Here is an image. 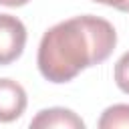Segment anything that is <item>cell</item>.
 I'll list each match as a JSON object with an SVG mask.
<instances>
[{
	"label": "cell",
	"mask_w": 129,
	"mask_h": 129,
	"mask_svg": "<svg viewBox=\"0 0 129 129\" xmlns=\"http://www.w3.org/2000/svg\"><path fill=\"white\" fill-rule=\"evenodd\" d=\"M117 32L105 18L83 14L48 28L38 44L36 64L50 83H69L81 71L109 58Z\"/></svg>",
	"instance_id": "obj_1"
},
{
	"label": "cell",
	"mask_w": 129,
	"mask_h": 129,
	"mask_svg": "<svg viewBox=\"0 0 129 129\" xmlns=\"http://www.w3.org/2000/svg\"><path fill=\"white\" fill-rule=\"evenodd\" d=\"M26 44V28L20 18L0 14V64L14 62Z\"/></svg>",
	"instance_id": "obj_2"
},
{
	"label": "cell",
	"mask_w": 129,
	"mask_h": 129,
	"mask_svg": "<svg viewBox=\"0 0 129 129\" xmlns=\"http://www.w3.org/2000/svg\"><path fill=\"white\" fill-rule=\"evenodd\" d=\"M26 109V91L12 79H0V123L22 117Z\"/></svg>",
	"instance_id": "obj_3"
},
{
	"label": "cell",
	"mask_w": 129,
	"mask_h": 129,
	"mask_svg": "<svg viewBox=\"0 0 129 129\" xmlns=\"http://www.w3.org/2000/svg\"><path fill=\"white\" fill-rule=\"evenodd\" d=\"M32 129H52V127H60V129H85V121L73 113L71 109H62V107H52V109H42L38 111V115L30 121Z\"/></svg>",
	"instance_id": "obj_4"
},
{
	"label": "cell",
	"mask_w": 129,
	"mask_h": 129,
	"mask_svg": "<svg viewBox=\"0 0 129 129\" xmlns=\"http://www.w3.org/2000/svg\"><path fill=\"white\" fill-rule=\"evenodd\" d=\"M99 129H129V105L107 107L99 119Z\"/></svg>",
	"instance_id": "obj_5"
},
{
	"label": "cell",
	"mask_w": 129,
	"mask_h": 129,
	"mask_svg": "<svg viewBox=\"0 0 129 129\" xmlns=\"http://www.w3.org/2000/svg\"><path fill=\"white\" fill-rule=\"evenodd\" d=\"M115 83L123 93L129 95V50L115 62Z\"/></svg>",
	"instance_id": "obj_6"
},
{
	"label": "cell",
	"mask_w": 129,
	"mask_h": 129,
	"mask_svg": "<svg viewBox=\"0 0 129 129\" xmlns=\"http://www.w3.org/2000/svg\"><path fill=\"white\" fill-rule=\"evenodd\" d=\"M93 2H99V4H105V6L117 8L121 12H129V0H93Z\"/></svg>",
	"instance_id": "obj_7"
},
{
	"label": "cell",
	"mask_w": 129,
	"mask_h": 129,
	"mask_svg": "<svg viewBox=\"0 0 129 129\" xmlns=\"http://www.w3.org/2000/svg\"><path fill=\"white\" fill-rule=\"evenodd\" d=\"M30 0H0V4L2 6H10V8H16V6H24V4H28Z\"/></svg>",
	"instance_id": "obj_8"
}]
</instances>
